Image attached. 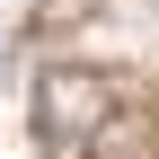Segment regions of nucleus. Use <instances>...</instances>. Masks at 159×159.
Segmentation results:
<instances>
[{
    "instance_id": "obj_1",
    "label": "nucleus",
    "mask_w": 159,
    "mask_h": 159,
    "mask_svg": "<svg viewBox=\"0 0 159 159\" xmlns=\"http://www.w3.org/2000/svg\"><path fill=\"white\" fill-rule=\"evenodd\" d=\"M106 80L97 71H44V89H35V124L53 133V142H89L97 124H106Z\"/></svg>"
}]
</instances>
